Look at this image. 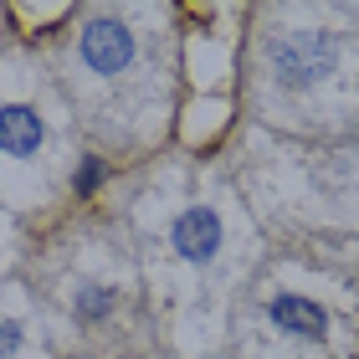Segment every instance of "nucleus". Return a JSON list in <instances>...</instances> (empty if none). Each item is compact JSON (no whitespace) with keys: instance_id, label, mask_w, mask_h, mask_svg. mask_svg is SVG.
Instances as JSON below:
<instances>
[{"instance_id":"1","label":"nucleus","mask_w":359,"mask_h":359,"mask_svg":"<svg viewBox=\"0 0 359 359\" xmlns=\"http://www.w3.org/2000/svg\"><path fill=\"white\" fill-rule=\"evenodd\" d=\"M329 62H334V41L329 36H318V31H303V36H287V41H277L272 46V67L283 83H318L323 72H329Z\"/></svg>"},{"instance_id":"3","label":"nucleus","mask_w":359,"mask_h":359,"mask_svg":"<svg viewBox=\"0 0 359 359\" xmlns=\"http://www.w3.org/2000/svg\"><path fill=\"white\" fill-rule=\"evenodd\" d=\"M170 241H175V252L185 257V262H210L216 247H221V221L210 216L205 205H195V210H185V216L175 221Z\"/></svg>"},{"instance_id":"7","label":"nucleus","mask_w":359,"mask_h":359,"mask_svg":"<svg viewBox=\"0 0 359 359\" xmlns=\"http://www.w3.org/2000/svg\"><path fill=\"white\" fill-rule=\"evenodd\" d=\"M97 185H103V165H97V159H88V165L77 170V195H93Z\"/></svg>"},{"instance_id":"6","label":"nucleus","mask_w":359,"mask_h":359,"mask_svg":"<svg viewBox=\"0 0 359 359\" xmlns=\"http://www.w3.org/2000/svg\"><path fill=\"white\" fill-rule=\"evenodd\" d=\"M108 303H113V292H83V298H77V313L83 318H103Z\"/></svg>"},{"instance_id":"8","label":"nucleus","mask_w":359,"mask_h":359,"mask_svg":"<svg viewBox=\"0 0 359 359\" xmlns=\"http://www.w3.org/2000/svg\"><path fill=\"white\" fill-rule=\"evenodd\" d=\"M15 349H21V323H0V359H6V354H15Z\"/></svg>"},{"instance_id":"4","label":"nucleus","mask_w":359,"mask_h":359,"mask_svg":"<svg viewBox=\"0 0 359 359\" xmlns=\"http://www.w3.org/2000/svg\"><path fill=\"white\" fill-rule=\"evenodd\" d=\"M272 323H277V329H287V334H303V339H323L329 313H323L318 303H308V298L283 292V298H272Z\"/></svg>"},{"instance_id":"2","label":"nucleus","mask_w":359,"mask_h":359,"mask_svg":"<svg viewBox=\"0 0 359 359\" xmlns=\"http://www.w3.org/2000/svg\"><path fill=\"white\" fill-rule=\"evenodd\" d=\"M128 57H134V36H128L123 21H113V15L88 21V31H83V62L93 72H123Z\"/></svg>"},{"instance_id":"5","label":"nucleus","mask_w":359,"mask_h":359,"mask_svg":"<svg viewBox=\"0 0 359 359\" xmlns=\"http://www.w3.org/2000/svg\"><path fill=\"white\" fill-rule=\"evenodd\" d=\"M0 149L6 154H36L41 149V118L31 108H0Z\"/></svg>"}]
</instances>
